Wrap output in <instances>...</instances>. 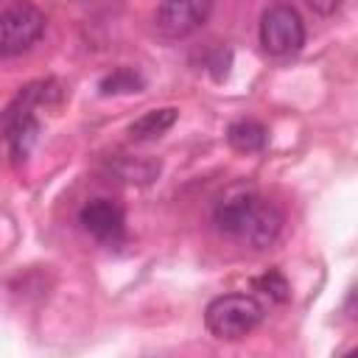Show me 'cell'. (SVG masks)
Segmentation results:
<instances>
[{"label": "cell", "instance_id": "6", "mask_svg": "<svg viewBox=\"0 0 358 358\" xmlns=\"http://www.w3.org/2000/svg\"><path fill=\"white\" fill-rule=\"evenodd\" d=\"M213 3L215 0H162L154 11L157 36L165 42L187 39L190 34H196L207 22Z\"/></svg>", "mask_w": 358, "mask_h": 358}, {"label": "cell", "instance_id": "13", "mask_svg": "<svg viewBox=\"0 0 358 358\" xmlns=\"http://www.w3.org/2000/svg\"><path fill=\"white\" fill-rule=\"evenodd\" d=\"M316 14H322V17H330V14H336L338 8H341V3L344 0H305Z\"/></svg>", "mask_w": 358, "mask_h": 358}, {"label": "cell", "instance_id": "7", "mask_svg": "<svg viewBox=\"0 0 358 358\" xmlns=\"http://www.w3.org/2000/svg\"><path fill=\"white\" fill-rule=\"evenodd\" d=\"M78 224L87 235H92L106 246L120 243L126 235V213L112 199H90L78 210Z\"/></svg>", "mask_w": 358, "mask_h": 358}, {"label": "cell", "instance_id": "9", "mask_svg": "<svg viewBox=\"0 0 358 358\" xmlns=\"http://www.w3.org/2000/svg\"><path fill=\"white\" fill-rule=\"evenodd\" d=\"M227 143L232 151L238 154H257L266 148L268 143V131L260 120L255 117H241V120H232L229 129H227Z\"/></svg>", "mask_w": 358, "mask_h": 358}, {"label": "cell", "instance_id": "3", "mask_svg": "<svg viewBox=\"0 0 358 358\" xmlns=\"http://www.w3.org/2000/svg\"><path fill=\"white\" fill-rule=\"evenodd\" d=\"M263 319V305L252 294H224L215 296L204 310V327L218 341L246 338Z\"/></svg>", "mask_w": 358, "mask_h": 358}, {"label": "cell", "instance_id": "4", "mask_svg": "<svg viewBox=\"0 0 358 358\" xmlns=\"http://www.w3.org/2000/svg\"><path fill=\"white\" fill-rule=\"evenodd\" d=\"M45 14L28 3L17 0L0 11V56H20L31 50L45 34Z\"/></svg>", "mask_w": 358, "mask_h": 358}, {"label": "cell", "instance_id": "8", "mask_svg": "<svg viewBox=\"0 0 358 358\" xmlns=\"http://www.w3.org/2000/svg\"><path fill=\"white\" fill-rule=\"evenodd\" d=\"M179 120V109L176 106H157L143 112L131 126H129V137L134 143H154L162 134H168L173 129V123Z\"/></svg>", "mask_w": 358, "mask_h": 358}, {"label": "cell", "instance_id": "5", "mask_svg": "<svg viewBox=\"0 0 358 358\" xmlns=\"http://www.w3.org/2000/svg\"><path fill=\"white\" fill-rule=\"evenodd\" d=\"M257 36L268 56H291L305 45V22L294 6L277 3L263 11Z\"/></svg>", "mask_w": 358, "mask_h": 358}, {"label": "cell", "instance_id": "1", "mask_svg": "<svg viewBox=\"0 0 358 358\" xmlns=\"http://www.w3.org/2000/svg\"><path fill=\"white\" fill-rule=\"evenodd\" d=\"M213 224L227 238H235L252 249H268L282 232V213L274 201L252 190H243L218 201Z\"/></svg>", "mask_w": 358, "mask_h": 358}, {"label": "cell", "instance_id": "11", "mask_svg": "<svg viewBox=\"0 0 358 358\" xmlns=\"http://www.w3.org/2000/svg\"><path fill=\"white\" fill-rule=\"evenodd\" d=\"M143 90H145V78L134 67H115L112 73H106L98 81L101 95H131V92H143Z\"/></svg>", "mask_w": 358, "mask_h": 358}, {"label": "cell", "instance_id": "12", "mask_svg": "<svg viewBox=\"0 0 358 358\" xmlns=\"http://www.w3.org/2000/svg\"><path fill=\"white\" fill-rule=\"evenodd\" d=\"M255 285H257V291H260L263 296H268L271 302H285V299L291 296L288 282H285V277H282L280 271H266L263 277L255 280Z\"/></svg>", "mask_w": 358, "mask_h": 358}, {"label": "cell", "instance_id": "10", "mask_svg": "<svg viewBox=\"0 0 358 358\" xmlns=\"http://www.w3.org/2000/svg\"><path fill=\"white\" fill-rule=\"evenodd\" d=\"M109 168L117 179L123 182H134V185H148L159 176L162 165L157 159H143V157H129V154H117L109 159Z\"/></svg>", "mask_w": 358, "mask_h": 358}, {"label": "cell", "instance_id": "2", "mask_svg": "<svg viewBox=\"0 0 358 358\" xmlns=\"http://www.w3.org/2000/svg\"><path fill=\"white\" fill-rule=\"evenodd\" d=\"M48 95V81H34L17 92V98L0 112V137L8 143L11 154L17 159L28 157L31 145L36 143L39 134V120H36V106Z\"/></svg>", "mask_w": 358, "mask_h": 358}]
</instances>
